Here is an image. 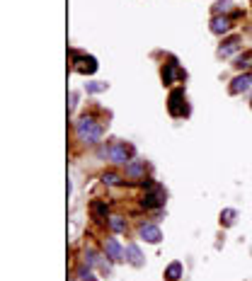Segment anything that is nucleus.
Wrapping results in <instances>:
<instances>
[{"instance_id": "1", "label": "nucleus", "mask_w": 252, "mask_h": 281, "mask_svg": "<svg viewBox=\"0 0 252 281\" xmlns=\"http://www.w3.org/2000/svg\"><path fill=\"white\" fill-rule=\"evenodd\" d=\"M75 133H78V138L85 140V143H99L104 131H102V126L95 124L92 116H83V119L75 121Z\"/></svg>"}, {"instance_id": "19", "label": "nucleus", "mask_w": 252, "mask_h": 281, "mask_svg": "<svg viewBox=\"0 0 252 281\" xmlns=\"http://www.w3.org/2000/svg\"><path fill=\"white\" fill-rule=\"evenodd\" d=\"M230 8H233V0H216V3H213V13L216 15L228 13Z\"/></svg>"}, {"instance_id": "14", "label": "nucleus", "mask_w": 252, "mask_h": 281, "mask_svg": "<svg viewBox=\"0 0 252 281\" xmlns=\"http://www.w3.org/2000/svg\"><path fill=\"white\" fill-rule=\"evenodd\" d=\"M182 262H170L168 267H165V279L168 281H177L180 276H182Z\"/></svg>"}, {"instance_id": "6", "label": "nucleus", "mask_w": 252, "mask_h": 281, "mask_svg": "<svg viewBox=\"0 0 252 281\" xmlns=\"http://www.w3.org/2000/svg\"><path fill=\"white\" fill-rule=\"evenodd\" d=\"M104 254H107L112 262H124L126 259V250L114 238H109L107 242H104Z\"/></svg>"}, {"instance_id": "4", "label": "nucleus", "mask_w": 252, "mask_h": 281, "mask_svg": "<svg viewBox=\"0 0 252 281\" xmlns=\"http://www.w3.org/2000/svg\"><path fill=\"white\" fill-rule=\"evenodd\" d=\"M139 235H141V240H146V242H151V245H158V242L163 240V230L155 223H141Z\"/></svg>"}, {"instance_id": "7", "label": "nucleus", "mask_w": 252, "mask_h": 281, "mask_svg": "<svg viewBox=\"0 0 252 281\" xmlns=\"http://www.w3.org/2000/svg\"><path fill=\"white\" fill-rule=\"evenodd\" d=\"M184 99V90L182 87H177V90H172L170 92V102H168V109L172 116H182V114H187L184 109H180V102Z\"/></svg>"}, {"instance_id": "9", "label": "nucleus", "mask_w": 252, "mask_h": 281, "mask_svg": "<svg viewBox=\"0 0 252 281\" xmlns=\"http://www.w3.org/2000/svg\"><path fill=\"white\" fill-rule=\"evenodd\" d=\"M126 259H129L134 267H143V264H146V259H143V254H141L136 242H129V245H126Z\"/></svg>"}, {"instance_id": "15", "label": "nucleus", "mask_w": 252, "mask_h": 281, "mask_svg": "<svg viewBox=\"0 0 252 281\" xmlns=\"http://www.w3.org/2000/svg\"><path fill=\"white\" fill-rule=\"evenodd\" d=\"M238 70H247L252 66V51H247V54H242V56L235 58V63H233Z\"/></svg>"}, {"instance_id": "3", "label": "nucleus", "mask_w": 252, "mask_h": 281, "mask_svg": "<svg viewBox=\"0 0 252 281\" xmlns=\"http://www.w3.org/2000/svg\"><path fill=\"white\" fill-rule=\"evenodd\" d=\"M70 56H73V68L78 70V73L92 75V73L97 70V61H95V56H85V54H80V51H70Z\"/></svg>"}, {"instance_id": "22", "label": "nucleus", "mask_w": 252, "mask_h": 281, "mask_svg": "<svg viewBox=\"0 0 252 281\" xmlns=\"http://www.w3.org/2000/svg\"><path fill=\"white\" fill-rule=\"evenodd\" d=\"M78 274H80V279H83V281H95V279H92V271H90V267H87V269L80 267V269H78Z\"/></svg>"}, {"instance_id": "12", "label": "nucleus", "mask_w": 252, "mask_h": 281, "mask_svg": "<svg viewBox=\"0 0 252 281\" xmlns=\"http://www.w3.org/2000/svg\"><path fill=\"white\" fill-rule=\"evenodd\" d=\"M126 175H129V177H134V180H136V177H143V175H146V165H143V160H131V163L126 165Z\"/></svg>"}, {"instance_id": "2", "label": "nucleus", "mask_w": 252, "mask_h": 281, "mask_svg": "<svg viewBox=\"0 0 252 281\" xmlns=\"http://www.w3.org/2000/svg\"><path fill=\"white\" fill-rule=\"evenodd\" d=\"M146 187H148L151 192H146V197L141 199V204H143L146 209H158V206H165V201H168L165 189H163L160 184H153V182H146Z\"/></svg>"}, {"instance_id": "10", "label": "nucleus", "mask_w": 252, "mask_h": 281, "mask_svg": "<svg viewBox=\"0 0 252 281\" xmlns=\"http://www.w3.org/2000/svg\"><path fill=\"white\" fill-rule=\"evenodd\" d=\"M211 32H213V34H225V32H230V20L216 15V17L211 20Z\"/></svg>"}, {"instance_id": "11", "label": "nucleus", "mask_w": 252, "mask_h": 281, "mask_svg": "<svg viewBox=\"0 0 252 281\" xmlns=\"http://www.w3.org/2000/svg\"><path fill=\"white\" fill-rule=\"evenodd\" d=\"M238 49H240V37H233V39H228V42H225V46H221V49H218V56L228 58L230 54H235Z\"/></svg>"}, {"instance_id": "18", "label": "nucleus", "mask_w": 252, "mask_h": 281, "mask_svg": "<svg viewBox=\"0 0 252 281\" xmlns=\"http://www.w3.org/2000/svg\"><path fill=\"white\" fill-rule=\"evenodd\" d=\"M235 216H238V211H235V209H223V211H221V223L233 225V223H235Z\"/></svg>"}, {"instance_id": "23", "label": "nucleus", "mask_w": 252, "mask_h": 281, "mask_svg": "<svg viewBox=\"0 0 252 281\" xmlns=\"http://www.w3.org/2000/svg\"><path fill=\"white\" fill-rule=\"evenodd\" d=\"M92 213L95 216H102V213H107V206L104 204H92Z\"/></svg>"}, {"instance_id": "17", "label": "nucleus", "mask_w": 252, "mask_h": 281, "mask_svg": "<svg viewBox=\"0 0 252 281\" xmlns=\"http://www.w3.org/2000/svg\"><path fill=\"white\" fill-rule=\"evenodd\" d=\"M85 90H87L90 95H97V92L109 90V83H85Z\"/></svg>"}, {"instance_id": "16", "label": "nucleus", "mask_w": 252, "mask_h": 281, "mask_svg": "<svg viewBox=\"0 0 252 281\" xmlns=\"http://www.w3.org/2000/svg\"><path fill=\"white\" fill-rule=\"evenodd\" d=\"M109 225H112L114 233H124L126 230V218H121V216H112V218H109Z\"/></svg>"}, {"instance_id": "20", "label": "nucleus", "mask_w": 252, "mask_h": 281, "mask_svg": "<svg viewBox=\"0 0 252 281\" xmlns=\"http://www.w3.org/2000/svg\"><path fill=\"white\" fill-rule=\"evenodd\" d=\"M99 257L95 250H85V262H87V267H99Z\"/></svg>"}, {"instance_id": "13", "label": "nucleus", "mask_w": 252, "mask_h": 281, "mask_svg": "<svg viewBox=\"0 0 252 281\" xmlns=\"http://www.w3.org/2000/svg\"><path fill=\"white\" fill-rule=\"evenodd\" d=\"M175 78H184V73L180 70V66H177V63H168V66H165V70H163V80H165V83H172Z\"/></svg>"}, {"instance_id": "21", "label": "nucleus", "mask_w": 252, "mask_h": 281, "mask_svg": "<svg viewBox=\"0 0 252 281\" xmlns=\"http://www.w3.org/2000/svg\"><path fill=\"white\" fill-rule=\"evenodd\" d=\"M102 182L104 184H119L121 180H119V175H114V172H104V175H102Z\"/></svg>"}, {"instance_id": "8", "label": "nucleus", "mask_w": 252, "mask_h": 281, "mask_svg": "<svg viewBox=\"0 0 252 281\" xmlns=\"http://www.w3.org/2000/svg\"><path fill=\"white\" fill-rule=\"evenodd\" d=\"M252 87V75L250 73H242L238 75L233 83H230V95H240V92H247Z\"/></svg>"}, {"instance_id": "24", "label": "nucleus", "mask_w": 252, "mask_h": 281, "mask_svg": "<svg viewBox=\"0 0 252 281\" xmlns=\"http://www.w3.org/2000/svg\"><path fill=\"white\" fill-rule=\"evenodd\" d=\"M75 104H78V92H70V112L75 109Z\"/></svg>"}, {"instance_id": "5", "label": "nucleus", "mask_w": 252, "mask_h": 281, "mask_svg": "<svg viewBox=\"0 0 252 281\" xmlns=\"http://www.w3.org/2000/svg\"><path fill=\"white\" fill-rule=\"evenodd\" d=\"M109 160H112L114 165H129L131 160H129V146L126 143H114L109 146Z\"/></svg>"}]
</instances>
